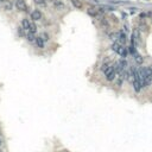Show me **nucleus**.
Wrapping results in <instances>:
<instances>
[{
  "label": "nucleus",
  "instance_id": "2",
  "mask_svg": "<svg viewBox=\"0 0 152 152\" xmlns=\"http://www.w3.org/2000/svg\"><path fill=\"white\" fill-rule=\"evenodd\" d=\"M16 7L19 11H28V5L25 0H16Z\"/></svg>",
  "mask_w": 152,
  "mask_h": 152
},
{
  "label": "nucleus",
  "instance_id": "3",
  "mask_svg": "<svg viewBox=\"0 0 152 152\" xmlns=\"http://www.w3.org/2000/svg\"><path fill=\"white\" fill-rule=\"evenodd\" d=\"M118 42L122 45L126 44V42H127V36H126V33H125L124 31H120L118 33Z\"/></svg>",
  "mask_w": 152,
  "mask_h": 152
},
{
  "label": "nucleus",
  "instance_id": "13",
  "mask_svg": "<svg viewBox=\"0 0 152 152\" xmlns=\"http://www.w3.org/2000/svg\"><path fill=\"white\" fill-rule=\"evenodd\" d=\"M134 59H135V62L138 63V64H143V62H144V58H143L139 54H137V52L134 54Z\"/></svg>",
  "mask_w": 152,
  "mask_h": 152
},
{
  "label": "nucleus",
  "instance_id": "9",
  "mask_svg": "<svg viewBox=\"0 0 152 152\" xmlns=\"http://www.w3.org/2000/svg\"><path fill=\"white\" fill-rule=\"evenodd\" d=\"M124 77L121 75H117V77H115V80H114V83H115V86L117 87H121L122 86V82H124Z\"/></svg>",
  "mask_w": 152,
  "mask_h": 152
},
{
  "label": "nucleus",
  "instance_id": "20",
  "mask_svg": "<svg viewBox=\"0 0 152 152\" xmlns=\"http://www.w3.org/2000/svg\"><path fill=\"white\" fill-rule=\"evenodd\" d=\"M42 38H43L44 42H45V41H48V39H49V36L46 35V33H44V35H42Z\"/></svg>",
  "mask_w": 152,
  "mask_h": 152
},
{
  "label": "nucleus",
  "instance_id": "10",
  "mask_svg": "<svg viewBox=\"0 0 152 152\" xmlns=\"http://www.w3.org/2000/svg\"><path fill=\"white\" fill-rule=\"evenodd\" d=\"M35 43H36V45H37L39 49H43V48H44V39H43L42 37H36Z\"/></svg>",
  "mask_w": 152,
  "mask_h": 152
},
{
  "label": "nucleus",
  "instance_id": "19",
  "mask_svg": "<svg viewBox=\"0 0 152 152\" xmlns=\"http://www.w3.org/2000/svg\"><path fill=\"white\" fill-rule=\"evenodd\" d=\"M18 33H19V35H20V36H24V29H23V28H20V29H19V30H18Z\"/></svg>",
  "mask_w": 152,
  "mask_h": 152
},
{
  "label": "nucleus",
  "instance_id": "23",
  "mask_svg": "<svg viewBox=\"0 0 152 152\" xmlns=\"http://www.w3.org/2000/svg\"><path fill=\"white\" fill-rule=\"evenodd\" d=\"M0 152H3V151H0Z\"/></svg>",
  "mask_w": 152,
  "mask_h": 152
},
{
  "label": "nucleus",
  "instance_id": "18",
  "mask_svg": "<svg viewBox=\"0 0 152 152\" xmlns=\"http://www.w3.org/2000/svg\"><path fill=\"white\" fill-rule=\"evenodd\" d=\"M109 66H111L109 63H104V64L101 66V71H102V73H105V71L108 69V67H109Z\"/></svg>",
  "mask_w": 152,
  "mask_h": 152
},
{
  "label": "nucleus",
  "instance_id": "6",
  "mask_svg": "<svg viewBox=\"0 0 152 152\" xmlns=\"http://www.w3.org/2000/svg\"><path fill=\"white\" fill-rule=\"evenodd\" d=\"M99 21H100V25L105 30H108V29L111 28V24H109V21H108L107 18H101V19H99Z\"/></svg>",
  "mask_w": 152,
  "mask_h": 152
},
{
  "label": "nucleus",
  "instance_id": "16",
  "mask_svg": "<svg viewBox=\"0 0 152 152\" xmlns=\"http://www.w3.org/2000/svg\"><path fill=\"white\" fill-rule=\"evenodd\" d=\"M35 3L37 4L38 6H42V7H46V0H35Z\"/></svg>",
  "mask_w": 152,
  "mask_h": 152
},
{
  "label": "nucleus",
  "instance_id": "14",
  "mask_svg": "<svg viewBox=\"0 0 152 152\" xmlns=\"http://www.w3.org/2000/svg\"><path fill=\"white\" fill-rule=\"evenodd\" d=\"M26 38H28L29 42H35V39H36L35 33H33V32H30V31H29V33L26 35Z\"/></svg>",
  "mask_w": 152,
  "mask_h": 152
},
{
  "label": "nucleus",
  "instance_id": "15",
  "mask_svg": "<svg viewBox=\"0 0 152 152\" xmlns=\"http://www.w3.org/2000/svg\"><path fill=\"white\" fill-rule=\"evenodd\" d=\"M12 3H10V1H5V5H4V10L6 11H11L12 10Z\"/></svg>",
  "mask_w": 152,
  "mask_h": 152
},
{
  "label": "nucleus",
  "instance_id": "21",
  "mask_svg": "<svg viewBox=\"0 0 152 152\" xmlns=\"http://www.w3.org/2000/svg\"><path fill=\"white\" fill-rule=\"evenodd\" d=\"M1 145H3V140L0 139V147H1Z\"/></svg>",
  "mask_w": 152,
  "mask_h": 152
},
{
  "label": "nucleus",
  "instance_id": "4",
  "mask_svg": "<svg viewBox=\"0 0 152 152\" xmlns=\"http://www.w3.org/2000/svg\"><path fill=\"white\" fill-rule=\"evenodd\" d=\"M87 13L89 14V16H92V17H97L99 14H100V11L97 10V8H95V7H88V10H87Z\"/></svg>",
  "mask_w": 152,
  "mask_h": 152
},
{
  "label": "nucleus",
  "instance_id": "11",
  "mask_svg": "<svg viewBox=\"0 0 152 152\" xmlns=\"http://www.w3.org/2000/svg\"><path fill=\"white\" fill-rule=\"evenodd\" d=\"M71 3H73V5L76 7V8H79V10L83 8V3L81 0H71Z\"/></svg>",
  "mask_w": 152,
  "mask_h": 152
},
{
  "label": "nucleus",
  "instance_id": "1",
  "mask_svg": "<svg viewBox=\"0 0 152 152\" xmlns=\"http://www.w3.org/2000/svg\"><path fill=\"white\" fill-rule=\"evenodd\" d=\"M104 74H105V76H106V80H107V81H109V82L114 81V80H115V77H117V75H118L117 70L114 69L113 66H109V67H108V69L106 70Z\"/></svg>",
  "mask_w": 152,
  "mask_h": 152
},
{
  "label": "nucleus",
  "instance_id": "8",
  "mask_svg": "<svg viewBox=\"0 0 152 152\" xmlns=\"http://www.w3.org/2000/svg\"><path fill=\"white\" fill-rule=\"evenodd\" d=\"M54 7H55L56 10H58V11L66 10V5H64L62 1H59V0H57V1H54Z\"/></svg>",
  "mask_w": 152,
  "mask_h": 152
},
{
  "label": "nucleus",
  "instance_id": "12",
  "mask_svg": "<svg viewBox=\"0 0 152 152\" xmlns=\"http://www.w3.org/2000/svg\"><path fill=\"white\" fill-rule=\"evenodd\" d=\"M30 24H31V23H30L28 19H25V18L21 20V28L24 29V30H29V29H30Z\"/></svg>",
  "mask_w": 152,
  "mask_h": 152
},
{
  "label": "nucleus",
  "instance_id": "17",
  "mask_svg": "<svg viewBox=\"0 0 152 152\" xmlns=\"http://www.w3.org/2000/svg\"><path fill=\"white\" fill-rule=\"evenodd\" d=\"M29 31H30V32H33V33H36V31H37V26H36V24L31 23V24H30V29H29Z\"/></svg>",
  "mask_w": 152,
  "mask_h": 152
},
{
  "label": "nucleus",
  "instance_id": "22",
  "mask_svg": "<svg viewBox=\"0 0 152 152\" xmlns=\"http://www.w3.org/2000/svg\"><path fill=\"white\" fill-rule=\"evenodd\" d=\"M5 1H7V0H0V3H5Z\"/></svg>",
  "mask_w": 152,
  "mask_h": 152
},
{
  "label": "nucleus",
  "instance_id": "5",
  "mask_svg": "<svg viewBox=\"0 0 152 152\" xmlns=\"http://www.w3.org/2000/svg\"><path fill=\"white\" fill-rule=\"evenodd\" d=\"M31 19H33V20H39V19H42V12L39 10H33L31 12Z\"/></svg>",
  "mask_w": 152,
  "mask_h": 152
},
{
  "label": "nucleus",
  "instance_id": "7",
  "mask_svg": "<svg viewBox=\"0 0 152 152\" xmlns=\"http://www.w3.org/2000/svg\"><path fill=\"white\" fill-rule=\"evenodd\" d=\"M117 54H119L121 57H126V56H127V48H125L124 45L121 44L120 46H119V49H118Z\"/></svg>",
  "mask_w": 152,
  "mask_h": 152
}]
</instances>
